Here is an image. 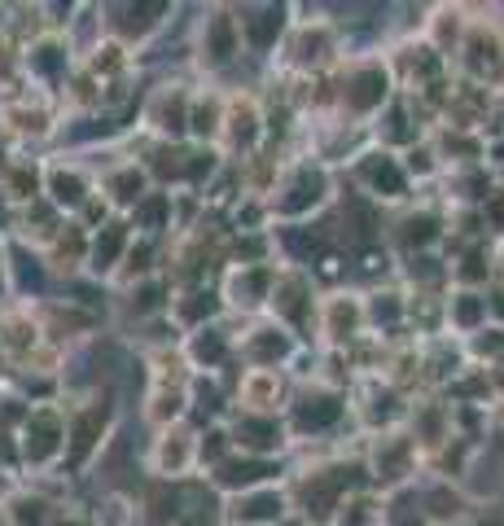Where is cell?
<instances>
[{
	"mask_svg": "<svg viewBox=\"0 0 504 526\" xmlns=\"http://www.w3.org/2000/svg\"><path fill=\"white\" fill-rule=\"evenodd\" d=\"M395 97V75H390V62L381 57H360L342 71L338 84V105L351 114V119H373L381 114Z\"/></svg>",
	"mask_w": 504,
	"mask_h": 526,
	"instance_id": "1",
	"label": "cell"
},
{
	"mask_svg": "<svg viewBox=\"0 0 504 526\" xmlns=\"http://www.w3.org/2000/svg\"><path fill=\"white\" fill-rule=\"evenodd\" d=\"M66 456V408L35 403L18 426V461L31 470H49Z\"/></svg>",
	"mask_w": 504,
	"mask_h": 526,
	"instance_id": "2",
	"label": "cell"
},
{
	"mask_svg": "<svg viewBox=\"0 0 504 526\" xmlns=\"http://www.w3.org/2000/svg\"><path fill=\"white\" fill-rule=\"evenodd\" d=\"M329 198V175L321 163H294L268 189V215L277 220H302Z\"/></svg>",
	"mask_w": 504,
	"mask_h": 526,
	"instance_id": "3",
	"label": "cell"
},
{
	"mask_svg": "<svg viewBox=\"0 0 504 526\" xmlns=\"http://www.w3.org/2000/svg\"><path fill=\"white\" fill-rule=\"evenodd\" d=\"M417 461H421V448L408 430H381L369 448V478L381 491H395L417 474Z\"/></svg>",
	"mask_w": 504,
	"mask_h": 526,
	"instance_id": "4",
	"label": "cell"
},
{
	"mask_svg": "<svg viewBox=\"0 0 504 526\" xmlns=\"http://www.w3.org/2000/svg\"><path fill=\"white\" fill-rule=\"evenodd\" d=\"M272 316H277L281 329H290V333H307L311 321H316V290H311V276L299 273V268H277V281H272Z\"/></svg>",
	"mask_w": 504,
	"mask_h": 526,
	"instance_id": "5",
	"label": "cell"
},
{
	"mask_svg": "<svg viewBox=\"0 0 504 526\" xmlns=\"http://www.w3.org/2000/svg\"><path fill=\"white\" fill-rule=\"evenodd\" d=\"M110 434V403L105 400H84L66 412V470H84L101 452Z\"/></svg>",
	"mask_w": 504,
	"mask_h": 526,
	"instance_id": "6",
	"label": "cell"
},
{
	"mask_svg": "<svg viewBox=\"0 0 504 526\" xmlns=\"http://www.w3.org/2000/svg\"><path fill=\"white\" fill-rule=\"evenodd\" d=\"M364 325H369L364 299L351 294V290H333V294H325L321 307H316V329H321V338H325L333 351H347L351 342H360Z\"/></svg>",
	"mask_w": 504,
	"mask_h": 526,
	"instance_id": "7",
	"label": "cell"
},
{
	"mask_svg": "<svg viewBox=\"0 0 504 526\" xmlns=\"http://www.w3.org/2000/svg\"><path fill=\"white\" fill-rule=\"evenodd\" d=\"M347 465H321V470H307L299 478V509H302V522H333L338 504L347 496Z\"/></svg>",
	"mask_w": 504,
	"mask_h": 526,
	"instance_id": "8",
	"label": "cell"
},
{
	"mask_svg": "<svg viewBox=\"0 0 504 526\" xmlns=\"http://www.w3.org/2000/svg\"><path fill=\"white\" fill-rule=\"evenodd\" d=\"M224 154L232 158H251L263 141V110L251 93H232L224 101V114H220V136H215Z\"/></svg>",
	"mask_w": 504,
	"mask_h": 526,
	"instance_id": "9",
	"label": "cell"
},
{
	"mask_svg": "<svg viewBox=\"0 0 504 526\" xmlns=\"http://www.w3.org/2000/svg\"><path fill=\"white\" fill-rule=\"evenodd\" d=\"M355 180H360V189H364L369 198H378V202H403L408 198V189H412V180H408V172H403V158L400 154H390V150L360 154Z\"/></svg>",
	"mask_w": 504,
	"mask_h": 526,
	"instance_id": "10",
	"label": "cell"
},
{
	"mask_svg": "<svg viewBox=\"0 0 504 526\" xmlns=\"http://www.w3.org/2000/svg\"><path fill=\"white\" fill-rule=\"evenodd\" d=\"M333 53H338V40H333V26L329 23H299L290 35H285V62L302 71V75H316V71H325L329 62H333Z\"/></svg>",
	"mask_w": 504,
	"mask_h": 526,
	"instance_id": "11",
	"label": "cell"
},
{
	"mask_svg": "<svg viewBox=\"0 0 504 526\" xmlns=\"http://www.w3.org/2000/svg\"><path fill=\"white\" fill-rule=\"evenodd\" d=\"M272 281H277V263H232L224 276L220 299H224V307H237V312L268 307V299H272Z\"/></svg>",
	"mask_w": 504,
	"mask_h": 526,
	"instance_id": "12",
	"label": "cell"
},
{
	"mask_svg": "<svg viewBox=\"0 0 504 526\" xmlns=\"http://www.w3.org/2000/svg\"><path fill=\"white\" fill-rule=\"evenodd\" d=\"M193 465H198V434L189 426H167L158 430V439H153V452H150V470L163 482H176V478L193 474Z\"/></svg>",
	"mask_w": 504,
	"mask_h": 526,
	"instance_id": "13",
	"label": "cell"
},
{
	"mask_svg": "<svg viewBox=\"0 0 504 526\" xmlns=\"http://www.w3.org/2000/svg\"><path fill=\"white\" fill-rule=\"evenodd\" d=\"M285 422L281 417H254V412H237V422L228 426V443L242 448V456H263L272 461L285 448Z\"/></svg>",
	"mask_w": 504,
	"mask_h": 526,
	"instance_id": "14",
	"label": "cell"
},
{
	"mask_svg": "<svg viewBox=\"0 0 504 526\" xmlns=\"http://www.w3.org/2000/svg\"><path fill=\"white\" fill-rule=\"evenodd\" d=\"M281 474L277 461H263V456H237V452H228L224 461L215 465V474L211 482L228 491V496H242V491H254V487H272V478Z\"/></svg>",
	"mask_w": 504,
	"mask_h": 526,
	"instance_id": "15",
	"label": "cell"
},
{
	"mask_svg": "<svg viewBox=\"0 0 504 526\" xmlns=\"http://www.w3.org/2000/svg\"><path fill=\"white\" fill-rule=\"evenodd\" d=\"M189 101H193V93H184V84H163L150 97V105H145V124L163 141L189 136Z\"/></svg>",
	"mask_w": 504,
	"mask_h": 526,
	"instance_id": "16",
	"label": "cell"
},
{
	"mask_svg": "<svg viewBox=\"0 0 504 526\" xmlns=\"http://www.w3.org/2000/svg\"><path fill=\"white\" fill-rule=\"evenodd\" d=\"M228 518L232 526H277L290 518V496L281 487H254L228 501Z\"/></svg>",
	"mask_w": 504,
	"mask_h": 526,
	"instance_id": "17",
	"label": "cell"
},
{
	"mask_svg": "<svg viewBox=\"0 0 504 526\" xmlns=\"http://www.w3.org/2000/svg\"><path fill=\"white\" fill-rule=\"evenodd\" d=\"M184 408H189V386H184V373H167V364L158 360V373H153L145 417H150L158 430H167V426H180Z\"/></svg>",
	"mask_w": 504,
	"mask_h": 526,
	"instance_id": "18",
	"label": "cell"
},
{
	"mask_svg": "<svg viewBox=\"0 0 504 526\" xmlns=\"http://www.w3.org/2000/svg\"><path fill=\"white\" fill-rule=\"evenodd\" d=\"M290 26V9L285 5H251V9H237V31H242V45L254 53L277 49V40Z\"/></svg>",
	"mask_w": 504,
	"mask_h": 526,
	"instance_id": "19",
	"label": "cell"
},
{
	"mask_svg": "<svg viewBox=\"0 0 504 526\" xmlns=\"http://www.w3.org/2000/svg\"><path fill=\"white\" fill-rule=\"evenodd\" d=\"M198 53L206 66H228L242 53V31H237V9H211L202 23Z\"/></svg>",
	"mask_w": 504,
	"mask_h": 526,
	"instance_id": "20",
	"label": "cell"
},
{
	"mask_svg": "<svg viewBox=\"0 0 504 526\" xmlns=\"http://www.w3.org/2000/svg\"><path fill=\"white\" fill-rule=\"evenodd\" d=\"M23 66H26V75L35 79V84H44V88L71 84V45L62 35H40L35 45H26Z\"/></svg>",
	"mask_w": 504,
	"mask_h": 526,
	"instance_id": "21",
	"label": "cell"
},
{
	"mask_svg": "<svg viewBox=\"0 0 504 526\" xmlns=\"http://www.w3.org/2000/svg\"><path fill=\"white\" fill-rule=\"evenodd\" d=\"M40 347H44V325H40L26 307H14V312L0 316V355H5V360L26 364Z\"/></svg>",
	"mask_w": 504,
	"mask_h": 526,
	"instance_id": "22",
	"label": "cell"
},
{
	"mask_svg": "<svg viewBox=\"0 0 504 526\" xmlns=\"http://www.w3.org/2000/svg\"><path fill=\"white\" fill-rule=\"evenodd\" d=\"M127 246H132V224H127L124 215H110L97 233H88V268L97 276L119 273Z\"/></svg>",
	"mask_w": 504,
	"mask_h": 526,
	"instance_id": "23",
	"label": "cell"
},
{
	"mask_svg": "<svg viewBox=\"0 0 504 526\" xmlns=\"http://www.w3.org/2000/svg\"><path fill=\"white\" fill-rule=\"evenodd\" d=\"M342 412H347V403L338 391H302L299 403H294V417H290V430H299V434H325L342 422Z\"/></svg>",
	"mask_w": 504,
	"mask_h": 526,
	"instance_id": "24",
	"label": "cell"
},
{
	"mask_svg": "<svg viewBox=\"0 0 504 526\" xmlns=\"http://www.w3.org/2000/svg\"><path fill=\"white\" fill-rule=\"evenodd\" d=\"M101 198L114 211H136L141 202L150 198V167H141V163L110 167V172L101 175Z\"/></svg>",
	"mask_w": 504,
	"mask_h": 526,
	"instance_id": "25",
	"label": "cell"
},
{
	"mask_svg": "<svg viewBox=\"0 0 504 526\" xmlns=\"http://www.w3.org/2000/svg\"><path fill=\"white\" fill-rule=\"evenodd\" d=\"M281 400H285V382L277 369H246L237 382V408L254 412V417H277Z\"/></svg>",
	"mask_w": 504,
	"mask_h": 526,
	"instance_id": "26",
	"label": "cell"
},
{
	"mask_svg": "<svg viewBox=\"0 0 504 526\" xmlns=\"http://www.w3.org/2000/svg\"><path fill=\"white\" fill-rule=\"evenodd\" d=\"M0 124L18 141H44L53 132V110L44 97H14L0 105Z\"/></svg>",
	"mask_w": 504,
	"mask_h": 526,
	"instance_id": "27",
	"label": "cell"
},
{
	"mask_svg": "<svg viewBox=\"0 0 504 526\" xmlns=\"http://www.w3.org/2000/svg\"><path fill=\"white\" fill-rule=\"evenodd\" d=\"M44 194H49V206H57V211H84L97 189L75 163H53V167H44Z\"/></svg>",
	"mask_w": 504,
	"mask_h": 526,
	"instance_id": "28",
	"label": "cell"
},
{
	"mask_svg": "<svg viewBox=\"0 0 504 526\" xmlns=\"http://www.w3.org/2000/svg\"><path fill=\"white\" fill-rule=\"evenodd\" d=\"M242 355L251 360V369H277L294 355V333L281 325H254L242 338Z\"/></svg>",
	"mask_w": 504,
	"mask_h": 526,
	"instance_id": "29",
	"label": "cell"
},
{
	"mask_svg": "<svg viewBox=\"0 0 504 526\" xmlns=\"http://www.w3.org/2000/svg\"><path fill=\"white\" fill-rule=\"evenodd\" d=\"M460 62H465V71L474 79H487L496 75V66L504 62V49H500V35L491 31V26H469L465 31V40H460Z\"/></svg>",
	"mask_w": 504,
	"mask_h": 526,
	"instance_id": "30",
	"label": "cell"
},
{
	"mask_svg": "<svg viewBox=\"0 0 504 526\" xmlns=\"http://www.w3.org/2000/svg\"><path fill=\"white\" fill-rule=\"evenodd\" d=\"M228 355H232V342H228L224 329H215V325L193 329V333H189V342H184V360H189L193 369H206V373L224 369Z\"/></svg>",
	"mask_w": 504,
	"mask_h": 526,
	"instance_id": "31",
	"label": "cell"
},
{
	"mask_svg": "<svg viewBox=\"0 0 504 526\" xmlns=\"http://www.w3.org/2000/svg\"><path fill=\"white\" fill-rule=\"evenodd\" d=\"M443 316H448V329H456V333H479L482 325H487V294L482 290H452L448 294V303H443Z\"/></svg>",
	"mask_w": 504,
	"mask_h": 526,
	"instance_id": "32",
	"label": "cell"
},
{
	"mask_svg": "<svg viewBox=\"0 0 504 526\" xmlns=\"http://www.w3.org/2000/svg\"><path fill=\"white\" fill-rule=\"evenodd\" d=\"M172 307V316H176L180 325L189 329H206L215 316H220V307H224V299L215 294V290H189V294H180V299H172L167 303Z\"/></svg>",
	"mask_w": 504,
	"mask_h": 526,
	"instance_id": "33",
	"label": "cell"
},
{
	"mask_svg": "<svg viewBox=\"0 0 504 526\" xmlns=\"http://www.w3.org/2000/svg\"><path fill=\"white\" fill-rule=\"evenodd\" d=\"M412 439H417V448L421 443H430V448L448 443L452 439V403H421V408H412Z\"/></svg>",
	"mask_w": 504,
	"mask_h": 526,
	"instance_id": "34",
	"label": "cell"
},
{
	"mask_svg": "<svg viewBox=\"0 0 504 526\" xmlns=\"http://www.w3.org/2000/svg\"><path fill=\"white\" fill-rule=\"evenodd\" d=\"M443 237V220L430 211V206H421V211H408L403 215V224H400V246L408 254H421L430 251L434 242Z\"/></svg>",
	"mask_w": 504,
	"mask_h": 526,
	"instance_id": "35",
	"label": "cell"
},
{
	"mask_svg": "<svg viewBox=\"0 0 504 526\" xmlns=\"http://www.w3.org/2000/svg\"><path fill=\"white\" fill-rule=\"evenodd\" d=\"M0 189H5L9 202L31 206V202H40V194H44V167H35V163H9L5 175H0Z\"/></svg>",
	"mask_w": 504,
	"mask_h": 526,
	"instance_id": "36",
	"label": "cell"
},
{
	"mask_svg": "<svg viewBox=\"0 0 504 526\" xmlns=\"http://www.w3.org/2000/svg\"><path fill=\"white\" fill-rule=\"evenodd\" d=\"M386 522V509H381L378 491H347L338 513H333V526H381Z\"/></svg>",
	"mask_w": 504,
	"mask_h": 526,
	"instance_id": "37",
	"label": "cell"
},
{
	"mask_svg": "<svg viewBox=\"0 0 504 526\" xmlns=\"http://www.w3.org/2000/svg\"><path fill=\"white\" fill-rule=\"evenodd\" d=\"M53 268H79V263H88V228L84 224H62L57 228V237H53L49 246H44Z\"/></svg>",
	"mask_w": 504,
	"mask_h": 526,
	"instance_id": "38",
	"label": "cell"
},
{
	"mask_svg": "<svg viewBox=\"0 0 504 526\" xmlns=\"http://www.w3.org/2000/svg\"><path fill=\"white\" fill-rule=\"evenodd\" d=\"M220 114H224V101L215 93H202L189 101V136L198 141H215L220 136Z\"/></svg>",
	"mask_w": 504,
	"mask_h": 526,
	"instance_id": "39",
	"label": "cell"
},
{
	"mask_svg": "<svg viewBox=\"0 0 504 526\" xmlns=\"http://www.w3.org/2000/svg\"><path fill=\"white\" fill-rule=\"evenodd\" d=\"M127 224H132V233L141 228L145 237L163 233V228H172V194H150V198L132 211V220H127Z\"/></svg>",
	"mask_w": 504,
	"mask_h": 526,
	"instance_id": "40",
	"label": "cell"
},
{
	"mask_svg": "<svg viewBox=\"0 0 504 526\" xmlns=\"http://www.w3.org/2000/svg\"><path fill=\"white\" fill-rule=\"evenodd\" d=\"M364 316H369V325H400L403 316H408V303H403V294L386 290V294L364 299Z\"/></svg>",
	"mask_w": 504,
	"mask_h": 526,
	"instance_id": "41",
	"label": "cell"
},
{
	"mask_svg": "<svg viewBox=\"0 0 504 526\" xmlns=\"http://www.w3.org/2000/svg\"><path fill=\"white\" fill-rule=\"evenodd\" d=\"M487 273H491L487 251H482V246H474V251H465V259L452 268V281H456V290H479L482 281H487Z\"/></svg>",
	"mask_w": 504,
	"mask_h": 526,
	"instance_id": "42",
	"label": "cell"
},
{
	"mask_svg": "<svg viewBox=\"0 0 504 526\" xmlns=\"http://www.w3.org/2000/svg\"><path fill=\"white\" fill-rule=\"evenodd\" d=\"M469 355H479V360H504V325H482L479 333H469Z\"/></svg>",
	"mask_w": 504,
	"mask_h": 526,
	"instance_id": "43",
	"label": "cell"
},
{
	"mask_svg": "<svg viewBox=\"0 0 504 526\" xmlns=\"http://www.w3.org/2000/svg\"><path fill=\"white\" fill-rule=\"evenodd\" d=\"M153 246H150V237H141V242H136V237H132V246H127V254H124V281H132V276H136V281H145V276H153Z\"/></svg>",
	"mask_w": 504,
	"mask_h": 526,
	"instance_id": "44",
	"label": "cell"
},
{
	"mask_svg": "<svg viewBox=\"0 0 504 526\" xmlns=\"http://www.w3.org/2000/svg\"><path fill=\"white\" fill-rule=\"evenodd\" d=\"M487 391H496V395H504V360H496V364H487Z\"/></svg>",
	"mask_w": 504,
	"mask_h": 526,
	"instance_id": "45",
	"label": "cell"
},
{
	"mask_svg": "<svg viewBox=\"0 0 504 526\" xmlns=\"http://www.w3.org/2000/svg\"><path fill=\"white\" fill-rule=\"evenodd\" d=\"M49 526H88V518H84V513H71V509H57L49 518Z\"/></svg>",
	"mask_w": 504,
	"mask_h": 526,
	"instance_id": "46",
	"label": "cell"
},
{
	"mask_svg": "<svg viewBox=\"0 0 504 526\" xmlns=\"http://www.w3.org/2000/svg\"><path fill=\"white\" fill-rule=\"evenodd\" d=\"M0 496H9V474L0 470Z\"/></svg>",
	"mask_w": 504,
	"mask_h": 526,
	"instance_id": "47",
	"label": "cell"
},
{
	"mask_svg": "<svg viewBox=\"0 0 504 526\" xmlns=\"http://www.w3.org/2000/svg\"><path fill=\"white\" fill-rule=\"evenodd\" d=\"M0 526H14V522H9V509H5V504H0Z\"/></svg>",
	"mask_w": 504,
	"mask_h": 526,
	"instance_id": "48",
	"label": "cell"
},
{
	"mask_svg": "<svg viewBox=\"0 0 504 526\" xmlns=\"http://www.w3.org/2000/svg\"><path fill=\"white\" fill-rule=\"evenodd\" d=\"M277 526H307L302 518H285V522H277Z\"/></svg>",
	"mask_w": 504,
	"mask_h": 526,
	"instance_id": "49",
	"label": "cell"
},
{
	"mask_svg": "<svg viewBox=\"0 0 504 526\" xmlns=\"http://www.w3.org/2000/svg\"><path fill=\"white\" fill-rule=\"evenodd\" d=\"M5 167H9V158H5V150H0V175H5Z\"/></svg>",
	"mask_w": 504,
	"mask_h": 526,
	"instance_id": "50",
	"label": "cell"
},
{
	"mask_svg": "<svg viewBox=\"0 0 504 526\" xmlns=\"http://www.w3.org/2000/svg\"><path fill=\"white\" fill-rule=\"evenodd\" d=\"M452 526H465V522H452Z\"/></svg>",
	"mask_w": 504,
	"mask_h": 526,
	"instance_id": "51",
	"label": "cell"
}]
</instances>
